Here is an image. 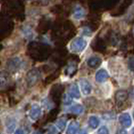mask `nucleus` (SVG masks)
Masks as SVG:
<instances>
[{
  "mask_svg": "<svg viewBox=\"0 0 134 134\" xmlns=\"http://www.w3.org/2000/svg\"><path fill=\"white\" fill-rule=\"evenodd\" d=\"M40 78V72L38 69H32L27 73L26 75V83L28 87H32L33 85L37 83Z\"/></svg>",
  "mask_w": 134,
  "mask_h": 134,
  "instance_id": "1",
  "label": "nucleus"
},
{
  "mask_svg": "<svg viewBox=\"0 0 134 134\" xmlns=\"http://www.w3.org/2000/svg\"><path fill=\"white\" fill-rule=\"evenodd\" d=\"M86 45H87L86 40H84L83 38H76V39H74L71 42L70 49L73 52H81V51H83L85 49Z\"/></svg>",
  "mask_w": 134,
  "mask_h": 134,
  "instance_id": "2",
  "label": "nucleus"
},
{
  "mask_svg": "<svg viewBox=\"0 0 134 134\" xmlns=\"http://www.w3.org/2000/svg\"><path fill=\"white\" fill-rule=\"evenodd\" d=\"M40 115H41V107L39 105H37V104H35V105L31 107V109L29 111V117H30L31 120L35 121V120H37L40 117Z\"/></svg>",
  "mask_w": 134,
  "mask_h": 134,
  "instance_id": "3",
  "label": "nucleus"
},
{
  "mask_svg": "<svg viewBox=\"0 0 134 134\" xmlns=\"http://www.w3.org/2000/svg\"><path fill=\"white\" fill-rule=\"evenodd\" d=\"M10 82V75L7 71H0V87L4 88Z\"/></svg>",
  "mask_w": 134,
  "mask_h": 134,
  "instance_id": "4",
  "label": "nucleus"
},
{
  "mask_svg": "<svg viewBox=\"0 0 134 134\" xmlns=\"http://www.w3.org/2000/svg\"><path fill=\"white\" fill-rule=\"evenodd\" d=\"M119 122L124 128H128V127L131 126L132 121H131V117H130V115L128 113H123L119 117Z\"/></svg>",
  "mask_w": 134,
  "mask_h": 134,
  "instance_id": "5",
  "label": "nucleus"
},
{
  "mask_svg": "<svg viewBox=\"0 0 134 134\" xmlns=\"http://www.w3.org/2000/svg\"><path fill=\"white\" fill-rule=\"evenodd\" d=\"M127 98H128V93L126 91H124V90H119L115 94V100L117 102V104L124 103L125 101L127 100Z\"/></svg>",
  "mask_w": 134,
  "mask_h": 134,
  "instance_id": "6",
  "label": "nucleus"
},
{
  "mask_svg": "<svg viewBox=\"0 0 134 134\" xmlns=\"http://www.w3.org/2000/svg\"><path fill=\"white\" fill-rule=\"evenodd\" d=\"M109 77V75H108V73H107L106 70H104V69H100V70H98L97 72H96V75H95V79H96V81L97 82H104V81H106L107 79Z\"/></svg>",
  "mask_w": 134,
  "mask_h": 134,
  "instance_id": "7",
  "label": "nucleus"
},
{
  "mask_svg": "<svg viewBox=\"0 0 134 134\" xmlns=\"http://www.w3.org/2000/svg\"><path fill=\"white\" fill-rule=\"evenodd\" d=\"M80 87H81V91L83 92L84 95H89L91 93V90H92V87H91V84L85 80V79H82L80 81Z\"/></svg>",
  "mask_w": 134,
  "mask_h": 134,
  "instance_id": "8",
  "label": "nucleus"
},
{
  "mask_svg": "<svg viewBox=\"0 0 134 134\" xmlns=\"http://www.w3.org/2000/svg\"><path fill=\"white\" fill-rule=\"evenodd\" d=\"M101 58L98 57V56H92L90 57L89 59L87 60V64L88 66L91 67V68H97L101 64Z\"/></svg>",
  "mask_w": 134,
  "mask_h": 134,
  "instance_id": "9",
  "label": "nucleus"
},
{
  "mask_svg": "<svg viewBox=\"0 0 134 134\" xmlns=\"http://www.w3.org/2000/svg\"><path fill=\"white\" fill-rule=\"evenodd\" d=\"M20 64H21V60H20V58H12L11 60H9L8 61V67H9V69H11V70H17V69H19L20 68Z\"/></svg>",
  "mask_w": 134,
  "mask_h": 134,
  "instance_id": "10",
  "label": "nucleus"
},
{
  "mask_svg": "<svg viewBox=\"0 0 134 134\" xmlns=\"http://www.w3.org/2000/svg\"><path fill=\"white\" fill-rule=\"evenodd\" d=\"M69 95L72 98H80V91H79L77 84H72L69 87Z\"/></svg>",
  "mask_w": 134,
  "mask_h": 134,
  "instance_id": "11",
  "label": "nucleus"
},
{
  "mask_svg": "<svg viewBox=\"0 0 134 134\" xmlns=\"http://www.w3.org/2000/svg\"><path fill=\"white\" fill-rule=\"evenodd\" d=\"M79 130V123L76 121H73L69 124L67 128V134H76Z\"/></svg>",
  "mask_w": 134,
  "mask_h": 134,
  "instance_id": "12",
  "label": "nucleus"
},
{
  "mask_svg": "<svg viewBox=\"0 0 134 134\" xmlns=\"http://www.w3.org/2000/svg\"><path fill=\"white\" fill-rule=\"evenodd\" d=\"M69 112H71L73 114H81L83 112V107L80 104H75L69 108Z\"/></svg>",
  "mask_w": 134,
  "mask_h": 134,
  "instance_id": "13",
  "label": "nucleus"
},
{
  "mask_svg": "<svg viewBox=\"0 0 134 134\" xmlns=\"http://www.w3.org/2000/svg\"><path fill=\"white\" fill-rule=\"evenodd\" d=\"M88 124L91 128H97L98 125H99V119L96 117V116H90L88 119Z\"/></svg>",
  "mask_w": 134,
  "mask_h": 134,
  "instance_id": "14",
  "label": "nucleus"
},
{
  "mask_svg": "<svg viewBox=\"0 0 134 134\" xmlns=\"http://www.w3.org/2000/svg\"><path fill=\"white\" fill-rule=\"evenodd\" d=\"M85 15V11L82 7H76L75 10H74V13H73V16L76 19H81L82 17Z\"/></svg>",
  "mask_w": 134,
  "mask_h": 134,
  "instance_id": "15",
  "label": "nucleus"
},
{
  "mask_svg": "<svg viewBox=\"0 0 134 134\" xmlns=\"http://www.w3.org/2000/svg\"><path fill=\"white\" fill-rule=\"evenodd\" d=\"M65 126H66V120L65 119H59L58 121H57V123H56V127H57V129L58 130H60V131H62L63 129L65 128Z\"/></svg>",
  "mask_w": 134,
  "mask_h": 134,
  "instance_id": "16",
  "label": "nucleus"
},
{
  "mask_svg": "<svg viewBox=\"0 0 134 134\" xmlns=\"http://www.w3.org/2000/svg\"><path fill=\"white\" fill-rule=\"evenodd\" d=\"M71 96L68 94H65L64 95V97H63V102H64V104H69V103H71Z\"/></svg>",
  "mask_w": 134,
  "mask_h": 134,
  "instance_id": "17",
  "label": "nucleus"
},
{
  "mask_svg": "<svg viewBox=\"0 0 134 134\" xmlns=\"http://www.w3.org/2000/svg\"><path fill=\"white\" fill-rule=\"evenodd\" d=\"M97 134H109V131H108L107 127H105V126H102L101 128H99V130H98Z\"/></svg>",
  "mask_w": 134,
  "mask_h": 134,
  "instance_id": "18",
  "label": "nucleus"
},
{
  "mask_svg": "<svg viewBox=\"0 0 134 134\" xmlns=\"http://www.w3.org/2000/svg\"><path fill=\"white\" fill-rule=\"evenodd\" d=\"M128 66L130 68L131 71H134V57L133 58H130L128 61Z\"/></svg>",
  "mask_w": 134,
  "mask_h": 134,
  "instance_id": "19",
  "label": "nucleus"
},
{
  "mask_svg": "<svg viewBox=\"0 0 134 134\" xmlns=\"http://www.w3.org/2000/svg\"><path fill=\"white\" fill-rule=\"evenodd\" d=\"M116 134H127V131L125 129H118Z\"/></svg>",
  "mask_w": 134,
  "mask_h": 134,
  "instance_id": "20",
  "label": "nucleus"
},
{
  "mask_svg": "<svg viewBox=\"0 0 134 134\" xmlns=\"http://www.w3.org/2000/svg\"><path fill=\"white\" fill-rule=\"evenodd\" d=\"M14 134H24V131H23L22 129H16L15 130V132H14Z\"/></svg>",
  "mask_w": 134,
  "mask_h": 134,
  "instance_id": "21",
  "label": "nucleus"
},
{
  "mask_svg": "<svg viewBox=\"0 0 134 134\" xmlns=\"http://www.w3.org/2000/svg\"><path fill=\"white\" fill-rule=\"evenodd\" d=\"M79 134H87V132H86L85 130H82V131H80V132H79Z\"/></svg>",
  "mask_w": 134,
  "mask_h": 134,
  "instance_id": "22",
  "label": "nucleus"
},
{
  "mask_svg": "<svg viewBox=\"0 0 134 134\" xmlns=\"http://www.w3.org/2000/svg\"><path fill=\"white\" fill-rule=\"evenodd\" d=\"M34 134H41V133H40L39 131H36V132H34Z\"/></svg>",
  "mask_w": 134,
  "mask_h": 134,
  "instance_id": "23",
  "label": "nucleus"
},
{
  "mask_svg": "<svg viewBox=\"0 0 134 134\" xmlns=\"http://www.w3.org/2000/svg\"><path fill=\"white\" fill-rule=\"evenodd\" d=\"M133 118H134V113H133Z\"/></svg>",
  "mask_w": 134,
  "mask_h": 134,
  "instance_id": "24",
  "label": "nucleus"
},
{
  "mask_svg": "<svg viewBox=\"0 0 134 134\" xmlns=\"http://www.w3.org/2000/svg\"><path fill=\"white\" fill-rule=\"evenodd\" d=\"M133 132H134V128H133Z\"/></svg>",
  "mask_w": 134,
  "mask_h": 134,
  "instance_id": "25",
  "label": "nucleus"
},
{
  "mask_svg": "<svg viewBox=\"0 0 134 134\" xmlns=\"http://www.w3.org/2000/svg\"><path fill=\"white\" fill-rule=\"evenodd\" d=\"M133 134H134V132H133Z\"/></svg>",
  "mask_w": 134,
  "mask_h": 134,
  "instance_id": "26",
  "label": "nucleus"
}]
</instances>
